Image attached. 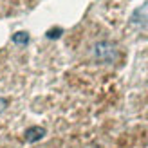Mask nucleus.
Wrapping results in <instances>:
<instances>
[{"mask_svg":"<svg viewBox=\"0 0 148 148\" xmlns=\"http://www.w3.org/2000/svg\"><path fill=\"white\" fill-rule=\"evenodd\" d=\"M132 20H134L136 24H145V22L148 20V4H145L143 7H139V9L134 13Z\"/></svg>","mask_w":148,"mask_h":148,"instance_id":"2","label":"nucleus"},{"mask_svg":"<svg viewBox=\"0 0 148 148\" xmlns=\"http://www.w3.org/2000/svg\"><path fill=\"white\" fill-rule=\"evenodd\" d=\"M96 56H98V60H101V62H112L114 60V56H116V53H114V47L110 45L108 42H99V43H96Z\"/></svg>","mask_w":148,"mask_h":148,"instance_id":"1","label":"nucleus"},{"mask_svg":"<svg viewBox=\"0 0 148 148\" xmlns=\"http://www.w3.org/2000/svg\"><path fill=\"white\" fill-rule=\"evenodd\" d=\"M14 42H16V43H24V45H25V43L29 42L27 33H16V34H14Z\"/></svg>","mask_w":148,"mask_h":148,"instance_id":"4","label":"nucleus"},{"mask_svg":"<svg viewBox=\"0 0 148 148\" xmlns=\"http://www.w3.org/2000/svg\"><path fill=\"white\" fill-rule=\"evenodd\" d=\"M62 29H54V31H49V38H56V36H60Z\"/></svg>","mask_w":148,"mask_h":148,"instance_id":"5","label":"nucleus"},{"mask_svg":"<svg viewBox=\"0 0 148 148\" xmlns=\"http://www.w3.org/2000/svg\"><path fill=\"white\" fill-rule=\"evenodd\" d=\"M43 134H45V130L38 127V128H29L25 136H27V141H36V139H40Z\"/></svg>","mask_w":148,"mask_h":148,"instance_id":"3","label":"nucleus"}]
</instances>
